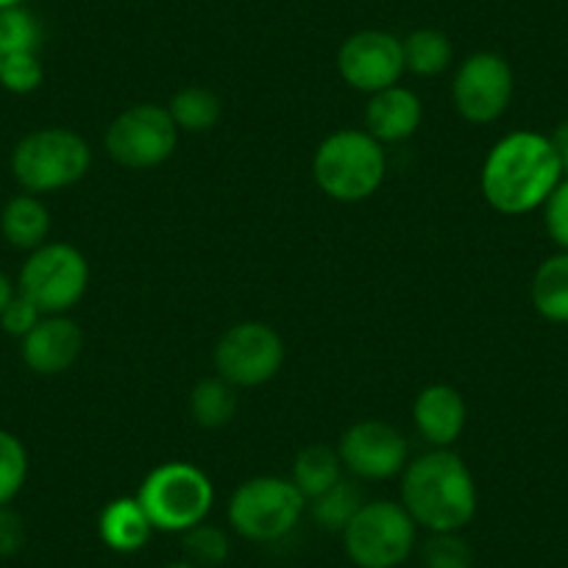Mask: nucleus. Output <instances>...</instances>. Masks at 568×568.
Instances as JSON below:
<instances>
[{
    "label": "nucleus",
    "instance_id": "35",
    "mask_svg": "<svg viewBox=\"0 0 568 568\" xmlns=\"http://www.w3.org/2000/svg\"><path fill=\"white\" fill-rule=\"evenodd\" d=\"M162 568H199V566H193V562H187V560H179V562H168V566H162Z\"/></svg>",
    "mask_w": 568,
    "mask_h": 568
},
{
    "label": "nucleus",
    "instance_id": "6",
    "mask_svg": "<svg viewBox=\"0 0 568 568\" xmlns=\"http://www.w3.org/2000/svg\"><path fill=\"white\" fill-rule=\"evenodd\" d=\"M307 513V499L291 477H251L232 494L226 507L229 527L251 544H276L287 538Z\"/></svg>",
    "mask_w": 568,
    "mask_h": 568
},
{
    "label": "nucleus",
    "instance_id": "2",
    "mask_svg": "<svg viewBox=\"0 0 568 568\" xmlns=\"http://www.w3.org/2000/svg\"><path fill=\"white\" fill-rule=\"evenodd\" d=\"M477 483L452 449H429L402 471V505L426 532H463L477 516Z\"/></svg>",
    "mask_w": 568,
    "mask_h": 568
},
{
    "label": "nucleus",
    "instance_id": "4",
    "mask_svg": "<svg viewBox=\"0 0 568 568\" xmlns=\"http://www.w3.org/2000/svg\"><path fill=\"white\" fill-rule=\"evenodd\" d=\"M9 165L23 193L48 195L73 187L90 173L92 149L79 131L48 125L29 131L14 145Z\"/></svg>",
    "mask_w": 568,
    "mask_h": 568
},
{
    "label": "nucleus",
    "instance_id": "11",
    "mask_svg": "<svg viewBox=\"0 0 568 568\" xmlns=\"http://www.w3.org/2000/svg\"><path fill=\"white\" fill-rule=\"evenodd\" d=\"M513 87L516 81L507 59L494 51H477L455 70L452 106L471 125L496 123L510 106Z\"/></svg>",
    "mask_w": 568,
    "mask_h": 568
},
{
    "label": "nucleus",
    "instance_id": "21",
    "mask_svg": "<svg viewBox=\"0 0 568 568\" xmlns=\"http://www.w3.org/2000/svg\"><path fill=\"white\" fill-rule=\"evenodd\" d=\"M187 407L195 424L204 426V429H221V426L232 424V418L237 415V387L229 385L217 374L206 376V379L195 382V387L190 390Z\"/></svg>",
    "mask_w": 568,
    "mask_h": 568
},
{
    "label": "nucleus",
    "instance_id": "1",
    "mask_svg": "<svg viewBox=\"0 0 568 568\" xmlns=\"http://www.w3.org/2000/svg\"><path fill=\"white\" fill-rule=\"evenodd\" d=\"M560 179L562 160L551 136L513 131L485 156L479 187L485 201L501 215H527L546 204Z\"/></svg>",
    "mask_w": 568,
    "mask_h": 568
},
{
    "label": "nucleus",
    "instance_id": "29",
    "mask_svg": "<svg viewBox=\"0 0 568 568\" xmlns=\"http://www.w3.org/2000/svg\"><path fill=\"white\" fill-rule=\"evenodd\" d=\"M45 68L40 53H7L0 57V87L12 95H31L42 87Z\"/></svg>",
    "mask_w": 568,
    "mask_h": 568
},
{
    "label": "nucleus",
    "instance_id": "18",
    "mask_svg": "<svg viewBox=\"0 0 568 568\" xmlns=\"http://www.w3.org/2000/svg\"><path fill=\"white\" fill-rule=\"evenodd\" d=\"M0 234L12 248L26 251V254L45 245L51 234V212L42 204L40 195H12L0 210Z\"/></svg>",
    "mask_w": 568,
    "mask_h": 568
},
{
    "label": "nucleus",
    "instance_id": "31",
    "mask_svg": "<svg viewBox=\"0 0 568 568\" xmlns=\"http://www.w3.org/2000/svg\"><path fill=\"white\" fill-rule=\"evenodd\" d=\"M40 318H42L40 310H37L29 298L20 296L18 293V296L9 302V307L3 310V315H0V326H3V332H7L9 337H18V341H23V337L29 335L37 324H40Z\"/></svg>",
    "mask_w": 568,
    "mask_h": 568
},
{
    "label": "nucleus",
    "instance_id": "15",
    "mask_svg": "<svg viewBox=\"0 0 568 568\" xmlns=\"http://www.w3.org/2000/svg\"><path fill=\"white\" fill-rule=\"evenodd\" d=\"M468 407L457 387L426 385L413 402V424L429 449H452L466 429Z\"/></svg>",
    "mask_w": 568,
    "mask_h": 568
},
{
    "label": "nucleus",
    "instance_id": "12",
    "mask_svg": "<svg viewBox=\"0 0 568 568\" xmlns=\"http://www.w3.org/2000/svg\"><path fill=\"white\" fill-rule=\"evenodd\" d=\"M343 468L359 483H387L402 477L409 463V444L396 426L379 418L357 420L337 444Z\"/></svg>",
    "mask_w": 568,
    "mask_h": 568
},
{
    "label": "nucleus",
    "instance_id": "5",
    "mask_svg": "<svg viewBox=\"0 0 568 568\" xmlns=\"http://www.w3.org/2000/svg\"><path fill=\"white\" fill-rule=\"evenodd\" d=\"M136 499L156 532L182 535L206 521L215 505V485L193 463L173 460L145 474Z\"/></svg>",
    "mask_w": 568,
    "mask_h": 568
},
{
    "label": "nucleus",
    "instance_id": "13",
    "mask_svg": "<svg viewBox=\"0 0 568 568\" xmlns=\"http://www.w3.org/2000/svg\"><path fill=\"white\" fill-rule=\"evenodd\" d=\"M337 73L352 90L365 95L396 87L407 73L402 40L379 29H365L346 37L337 51Z\"/></svg>",
    "mask_w": 568,
    "mask_h": 568
},
{
    "label": "nucleus",
    "instance_id": "23",
    "mask_svg": "<svg viewBox=\"0 0 568 568\" xmlns=\"http://www.w3.org/2000/svg\"><path fill=\"white\" fill-rule=\"evenodd\" d=\"M168 112H171L173 123L179 125V131L204 134V131H210L212 125L221 120L223 103L221 98H217V92L206 90V87H199V84H190L171 98Z\"/></svg>",
    "mask_w": 568,
    "mask_h": 568
},
{
    "label": "nucleus",
    "instance_id": "33",
    "mask_svg": "<svg viewBox=\"0 0 568 568\" xmlns=\"http://www.w3.org/2000/svg\"><path fill=\"white\" fill-rule=\"evenodd\" d=\"M14 296H18V282H12L7 273L0 271V315H3V310L9 307Z\"/></svg>",
    "mask_w": 568,
    "mask_h": 568
},
{
    "label": "nucleus",
    "instance_id": "34",
    "mask_svg": "<svg viewBox=\"0 0 568 568\" xmlns=\"http://www.w3.org/2000/svg\"><path fill=\"white\" fill-rule=\"evenodd\" d=\"M551 142H555V149L560 151L562 173H566V176H568V123H562L560 129L555 131V136H551Z\"/></svg>",
    "mask_w": 568,
    "mask_h": 568
},
{
    "label": "nucleus",
    "instance_id": "25",
    "mask_svg": "<svg viewBox=\"0 0 568 568\" xmlns=\"http://www.w3.org/2000/svg\"><path fill=\"white\" fill-rule=\"evenodd\" d=\"M182 549L184 560L193 562V566L217 568L232 555V540H229V532L223 527L201 521L187 532H182Z\"/></svg>",
    "mask_w": 568,
    "mask_h": 568
},
{
    "label": "nucleus",
    "instance_id": "8",
    "mask_svg": "<svg viewBox=\"0 0 568 568\" xmlns=\"http://www.w3.org/2000/svg\"><path fill=\"white\" fill-rule=\"evenodd\" d=\"M90 287V262L75 245L51 243L31 251L18 273V293L42 315H70Z\"/></svg>",
    "mask_w": 568,
    "mask_h": 568
},
{
    "label": "nucleus",
    "instance_id": "7",
    "mask_svg": "<svg viewBox=\"0 0 568 568\" xmlns=\"http://www.w3.org/2000/svg\"><path fill=\"white\" fill-rule=\"evenodd\" d=\"M346 557L357 568H398L418 546V524L402 501H365L341 532Z\"/></svg>",
    "mask_w": 568,
    "mask_h": 568
},
{
    "label": "nucleus",
    "instance_id": "26",
    "mask_svg": "<svg viewBox=\"0 0 568 568\" xmlns=\"http://www.w3.org/2000/svg\"><path fill=\"white\" fill-rule=\"evenodd\" d=\"M42 45V26L34 12L18 7L0 9V57L7 53H37Z\"/></svg>",
    "mask_w": 568,
    "mask_h": 568
},
{
    "label": "nucleus",
    "instance_id": "14",
    "mask_svg": "<svg viewBox=\"0 0 568 568\" xmlns=\"http://www.w3.org/2000/svg\"><path fill=\"white\" fill-rule=\"evenodd\" d=\"M84 352V332L70 315H42L20 341V357L37 376H59L73 368Z\"/></svg>",
    "mask_w": 568,
    "mask_h": 568
},
{
    "label": "nucleus",
    "instance_id": "10",
    "mask_svg": "<svg viewBox=\"0 0 568 568\" xmlns=\"http://www.w3.org/2000/svg\"><path fill=\"white\" fill-rule=\"evenodd\" d=\"M212 363L215 374L237 390L267 385L284 365V341L271 324L240 321L217 337Z\"/></svg>",
    "mask_w": 568,
    "mask_h": 568
},
{
    "label": "nucleus",
    "instance_id": "24",
    "mask_svg": "<svg viewBox=\"0 0 568 568\" xmlns=\"http://www.w3.org/2000/svg\"><path fill=\"white\" fill-rule=\"evenodd\" d=\"M363 505L365 499L363 494H359L357 483L348 477H343L341 483L332 485L326 494L307 501L313 521L318 524L321 529H326V532H343Z\"/></svg>",
    "mask_w": 568,
    "mask_h": 568
},
{
    "label": "nucleus",
    "instance_id": "36",
    "mask_svg": "<svg viewBox=\"0 0 568 568\" xmlns=\"http://www.w3.org/2000/svg\"><path fill=\"white\" fill-rule=\"evenodd\" d=\"M18 3H23V0H0V9H7V7H18Z\"/></svg>",
    "mask_w": 568,
    "mask_h": 568
},
{
    "label": "nucleus",
    "instance_id": "30",
    "mask_svg": "<svg viewBox=\"0 0 568 568\" xmlns=\"http://www.w3.org/2000/svg\"><path fill=\"white\" fill-rule=\"evenodd\" d=\"M544 221L549 237L560 245L562 251H568V179L557 184L551 190V195L544 204Z\"/></svg>",
    "mask_w": 568,
    "mask_h": 568
},
{
    "label": "nucleus",
    "instance_id": "20",
    "mask_svg": "<svg viewBox=\"0 0 568 568\" xmlns=\"http://www.w3.org/2000/svg\"><path fill=\"white\" fill-rule=\"evenodd\" d=\"M535 310L551 324H568V251L540 262L529 287Z\"/></svg>",
    "mask_w": 568,
    "mask_h": 568
},
{
    "label": "nucleus",
    "instance_id": "3",
    "mask_svg": "<svg viewBox=\"0 0 568 568\" xmlns=\"http://www.w3.org/2000/svg\"><path fill=\"white\" fill-rule=\"evenodd\" d=\"M387 176L385 145L365 129H341L321 140L313 156V179L324 195L359 204L379 193Z\"/></svg>",
    "mask_w": 568,
    "mask_h": 568
},
{
    "label": "nucleus",
    "instance_id": "28",
    "mask_svg": "<svg viewBox=\"0 0 568 568\" xmlns=\"http://www.w3.org/2000/svg\"><path fill=\"white\" fill-rule=\"evenodd\" d=\"M424 568H474V549L460 532H429L420 544Z\"/></svg>",
    "mask_w": 568,
    "mask_h": 568
},
{
    "label": "nucleus",
    "instance_id": "9",
    "mask_svg": "<svg viewBox=\"0 0 568 568\" xmlns=\"http://www.w3.org/2000/svg\"><path fill=\"white\" fill-rule=\"evenodd\" d=\"M179 145V125L168 106L134 103L109 123L103 149L114 165L125 171H151L165 165Z\"/></svg>",
    "mask_w": 568,
    "mask_h": 568
},
{
    "label": "nucleus",
    "instance_id": "17",
    "mask_svg": "<svg viewBox=\"0 0 568 568\" xmlns=\"http://www.w3.org/2000/svg\"><path fill=\"white\" fill-rule=\"evenodd\" d=\"M154 532V524L145 516L136 496H118V499L106 501L98 516V535H101L103 546L118 555L142 551Z\"/></svg>",
    "mask_w": 568,
    "mask_h": 568
},
{
    "label": "nucleus",
    "instance_id": "32",
    "mask_svg": "<svg viewBox=\"0 0 568 568\" xmlns=\"http://www.w3.org/2000/svg\"><path fill=\"white\" fill-rule=\"evenodd\" d=\"M26 540H29V529H26L23 516L12 505L0 507V557L20 555Z\"/></svg>",
    "mask_w": 568,
    "mask_h": 568
},
{
    "label": "nucleus",
    "instance_id": "16",
    "mask_svg": "<svg viewBox=\"0 0 568 568\" xmlns=\"http://www.w3.org/2000/svg\"><path fill=\"white\" fill-rule=\"evenodd\" d=\"M424 120V103L409 87H387L368 95L363 114V129L382 145H398L415 136Z\"/></svg>",
    "mask_w": 568,
    "mask_h": 568
},
{
    "label": "nucleus",
    "instance_id": "27",
    "mask_svg": "<svg viewBox=\"0 0 568 568\" xmlns=\"http://www.w3.org/2000/svg\"><path fill=\"white\" fill-rule=\"evenodd\" d=\"M29 479V452L18 435L0 429V507L12 505Z\"/></svg>",
    "mask_w": 568,
    "mask_h": 568
},
{
    "label": "nucleus",
    "instance_id": "19",
    "mask_svg": "<svg viewBox=\"0 0 568 568\" xmlns=\"http://www.w3.org/2000/svg\"><path fill=\"white\" fill-rule=\"evenodd\" d=\"M346 477V468H343L341 455L337 449L326 444H313L307 449H302L293 460V485L302 490V496L307 501H313L315 496L326 494L332 485H337Z\"/></svg>",
    "mask_w": 568,
    "mask_h": 568
},
{
    "label": "nucleus",
    "instance_id": "22",
    "mask_svg": "<svg viewBox=\"0 0 568 568\" xmlns=\"http://www.w3.org/2000/svg\"><path fill=\"white\" fill-rule=\"evenodd\" d=\"M404 48V70L418 79H435L446 73L455 59L449 37L438 29H418L402 40Z\"/></svg>",
    "mask_w": 568,
    "mask_h": 568
}]
</instances>
